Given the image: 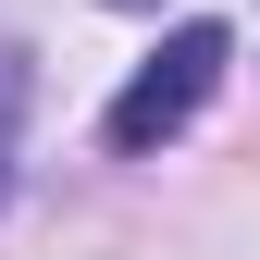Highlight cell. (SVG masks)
Returning a JSON list of instances; mask_svg holds the SVG:
<instances>
[{
    "label": "cell",
    "mask_w": 260,
    "mask_h": 260,
    "mask_svg": "<svg viewBox=\"0 0 260 260\" xmlns=\"http://www.w3.org/2000/svg\"><path fill=\"white\" fill-rule=\"evenodd\" d=\"M223 62H236V38H223L211 13H199V25H174V38H161L137 75H124V100H112V149H124V161L174 149L186 124H199V100L223 87Z\"/></svg>",
    "instance_id": "1"
},
{
    "label": "cell",
    "mask_w": 260,
    "mask_h": 260,
    "mask_svg": "<svg viewBox=\"0 0 260 260\" xmlns=\"http://www.w3.org/2000/svg\"><path fill=\"white\" fill-rule=\"evenodd\" d=\"M0 137H13V50H0Z\"/></svg>",
    "instance_id": "2"
}]
</instances>
